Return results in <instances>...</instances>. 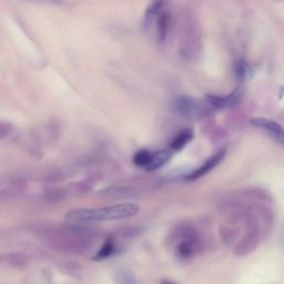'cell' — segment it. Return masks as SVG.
<instances>
[{
	"label": "cell",
	"instance_id": "cell-1",
	"mask_svg": "<svg viewBox=\"0 0 284 284\" xmlns=\"http://www.w3.org/2000/svg\"><path fill=\"white\" fill-rule=\"evenodd\" d=\"M139 211L135 203H120L115 206L96 209H75L66 214V219L73 223L94 222V221L123 220L131 218Z\"/></svg>",
	"mask_w": 284,
	"mask_h": 284
},
{
	"label": "cell",
	"instance_id": "cell-2",
	"mask_svg": "<svg viewBox=\"0 0 284 284\" xmlns=\"http://www.w3.org/2000/svg\"><path fill=\"white\" fill-rule=\"evenodd\" d=\"M198 242L190 231H182V240L175 249V253L181 260H189L197 252Z\"/></svg>",
	"mask_w": 284,
	"mask_h": 284
},
{
	"label": "cell",
	"instance_id": "cell-3",
	"mask_svg": "<svg viewBox=\"0 0 284 284\" xmlns=\"http://www.w3.org/2000/svg\"><path fill=\"white\" fill-rule=\"evenodd\" d=\"M251 124L255 128L262 129L264 131L269 132V134L276 141L284 145V129L277 122L265 118H253L251 119Z\"/></svg>",
	"mask_w": 284,
	"mask_h": 284
},
{
	"label": "cell",
	"instance_id": "cell-4",
	"mask_svg": "<svg viewBox=\"0 0 284 284\" xmlns=\"http://www.w3.org/2000/svg\"><path fill=\"white\" fill-rule=\"evenodd\" d=\"M225 156V150H220L218 153H215L214 156H212L211 158L207 160V162L202 164L201 167H199L198 169H196L195 171H192L189 175H188V179L190 181H195L202 178L203 175L208 174L210 171H212V170L218 166V164L223 160V158Z\"/></svg>",
	"mask_w": 284,
	"mask_h": 284
},
{
	"label": "cell",
	"instance_id": "cell-5",
	"mask_svg": "<svg viewBox=\"0 0 284 284\" xmlns=\"http://www.w3.org/2000/svg\"><path fill=\"white\" fill-rule=\"evenodd\" d=\"M207 100L210 105L218 109H224V108H230L236 106L241 100V93L239 90H235L232 93L226 97H221V96H207Z\"/></svg>",
	"mask_w": 284,
	"mask_h": 284
},
{
	"label": "cell",
	"instance_id": "cell-6",
	"mask_svg": "<svg viewBox=\"0 0 284 284\" xmlns=\"http://www.w3.org/2000/svg\"><path fill=\"white\" fill-rule=\"evenodd\" d=\"M177 109L183 116H193L200 112L201 107L198 101L190 97H180L177 100Z\"/></svg>",
	"mask_w": 284,
	"mask_h": 284
},
{
	"label": "cell",
	"instance_id": "cell-7",
	"mask_svg": "<svg viewBox=\"0 0 284 284\" xmlns=\"http://www.w3.org/2000/svg\"><path fill=\"white\" fill-rule=\"evenodd\" d=\"M155 25L157 28L158 40L160 42L166 41L169 32V27H170V15L166 10H162L161 13L158 15L153 26Z\"/></svg>",
	"mask_w": 284,
	"mask_h": 284
},
{
	"label": "cell",
	"instance_id": "cell-8",
	"mask_svg": "<svg viewBox=\"0 0 284 284\" xmlns=\"http://www.w3.org/2000/svg\"><path fill=\"white\" fill-rule=\"evenodd\" d=\"M172 153L169 150H158L156 152H152V157L149 166L147 167L146 170H149V171H156V170L160 169L166 164L170 158H171Z\"/></svg>",
	"mask_w": 284,
	"mask_h": 284
},
{
	"label": "cell",
	"instance_id": "cell-9",
	"mask_svg": "<svg viewBox=\"0 0 284 284\" xmlns=\"http://www.w3.org/2000/svg\"><path fill=\"white\" fill-rule=\"evenodd\" d=\"M193 137V132L192 130L190 129H184L182 131H180L177 135H175L174 139L171 141V145H170V148H171V150L174 151H179L182 149V148L188 145L190 140Z\"/></svg>",
	"mask_w": 284,
	"mask_h": 284
},
{
	"label": "cell",
	"instance_id": "cell-10",
	"mask_svg": "<svg viewBox=\"0 0 284 284\" xmlns=\"http://www.w3.org/2000/svg\"><path fill=\"white\" fill-rule=\"evenodd\" d=\"M116 252V244L115 241L112 240V239H108V240L105 242L104 246L101 247V249L98 251L94 257L93 260L94 261H101V260H105L108 259L109 257Z\"/></svg>",
	"mask_w": 284,
	"mask_h": 284
},
{
	"label": "cell",
	"instance_id": "cell-11",
	"mask_svg": "<svg viewBox=\"0 0 284 284\" xmlns=\"http://www.w3.org/2000/svg\"><path fill=\"white\" fill-rule=\"evenodd\" d=\"M151 157H152V152L150 150L142 149L139 150L138 152H135V155L133 156V162L135 166L147 169V167L149 166L150 163Z\"/></svg>",
	"mask_w": 284,
	"mask_h": 284
},
{
	"label": "cell",
	"instance_id": "cell-12",
	"mask_svg": "<svg viewBox=\"0 0 284 284\" xmlns=\"http://www.w3.org/2000/svg\"><path fill=\"white\" fill-rule=\"evenodd\" d=\"M116 283L117 284H139L135 276L130 273L128 271H120L116 275Z\"/></svg>",
	"mask_w": 284,
	"mask_h": 284
},
{
	"label": "cell",
	"instance_id": "cell-13",
	"mask_svg": "<svg viewBox=\"0 0 284 284\" xmlns=\"http://www.w3.org/2000/svg\"><path fill=\"white\" fill-rule=\"evenodd\" d=\"M236 73L238 76L240 77L241 79H247L251 75V68L249 67V65L247 64L246 60H239L236 64Z\"/></svg>",
	"mask_w": 284,
	"mask_h": 284
},
{
	"label": "cell",
	"instance_id": "cell-14",
	"mask_svg": "<svg viewBox=\"0 0 284 284\" xmlns=\"http://www.w3.org/2000/svg\"><path fill=\"white\" fill-rule=\"evenodd\" d=\"M14 132V126L10 122L0 121V141L7 139Z\"/></svg>",
	"mask_w": 284,
	"mask_h": 284
},
{
	"label": "cell",
	"instance_id": "cell-15",
	"mask_svg": "<svg viewBox=\"0 0 284 284\" xmlns=\"http://www.w3.org/2000/svg\"><path fill=\"white\" fill-rule=\"evenodd\" d=\"M9 262L15 265V266H18V268H21V266H24L25 264H27L28 262V258L26 257L25 254H19V253H16L13 254L9 259Z\"/></svg>",
	"mask_w": 284,
	"mask_h": 284
},
{
	"label": "cell",
	"instance_id": "cell-16",
	"mask_svg": "<svg viewBox=\"0 0 284 284\" xmlns=\"http://www.w3.org/2000/svg\"><path fill=\"white\" fill-rule=\"evenodd\" d=\"M160 284H177L175 282H173V281H171V280H167V279H164V280H162L161 281V283Z\"/></svg>",
	"mask_w": 284,
	"mask_h": 284
}]
</instances>
